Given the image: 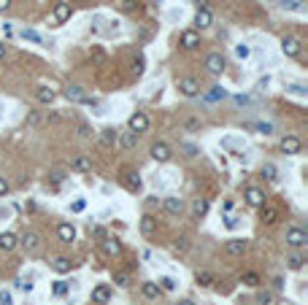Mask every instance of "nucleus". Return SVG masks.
<instances>
[{
  "instance_id": "nucleus-1",
  "label": "nucleus",
  "mask_w": 308,
  "mask_h": 305,
  "mask_svg": "<svg viewBox=\"0 0 308 305\" xmlns=\"http://www.w3.org/2000/svg\"><path fill=\"white\" fill-rule=\"evenodd\" d=\"M287 246H290V249H305L308 246V232L303 230V227H290V230H287Z\"/></svg>"
},
{
  "instance_id": "nucleus-2",
  "label": "nucleus",
  "mask_w": 308,
  "mask_h": 305,
  "mask_svg": "<svg viewBox=\"0 0 308 305\" xmlns=\"http://www.w3.org/2000/svg\"><path fill=\"white\" fill-rule=\"evenodd\" d=\"M127 130L130 132H136V135H141V132H146L149 130V116L143 111H136L130 116V122H127Z\"/></svg>"
},
{
  "instance_id": "nucleus-3",
  "label": "nucleus",
  "mask_w": 308,
  "mask_h": 305,
  "mask_svg": "<svg viewBox=\"0 0 308 305\" xmlns=\"http://www.w3.org/2000/svg\"><path fill=\"white\" fill-rule=\"evenodd\" d=\"M179 92L184 95V98H197V95H200V84L192 79V76H181V79H179Z\"/></svg>"
},
{
  "instance_id": "nucleus-4",
  "label": "nucleus",
  "mask_w": 308,
  "mask_h": 305,
  "mask_svg": "<svg viewBox=\"0 0 308 305\" xmlns=\"http://www.w3.org/2000/svg\"><path fill=\"white\" fill-rule=\"evenodd\" d=\"M179 43H181V49H184V52H195L200 46V33L197 30H184L179 35Z\"/></svg>"
},
{
  "instance_id": "nucleus-5",
  "label": "nucleus",
  "mask_w": 308,
  "mask_h": 305,
  "mask_svg": "<svg viewBox=\"0 0 308 305\" xmlns=\"http://www.w3.org/2000/svg\"><path fill=\"white\" fill-rule=\"evenodd\" d=\"M249 249V241H244V238H230V241L225 243V254L227 256H244Z\"/></svg>"
},
{
  "instance_id": "nucleus-6",
  "label": "nucleus",
  "mask_w": 308,
  "mask_h": 305,
  "mask_svg": "<svg viewBox=\"0 0 308 305\" xmlns=\"http://www.w3.org/2000/svg\"><path fill=\"white\" fill-rule=\"evenodd\" d=\"M244 200H246V205H252V208H262L265 205V192L259 186H246Z\"/></svg>"
},
{
  "instance_id": "nucleus-7",
  "label": "nucleus",
  "mask_w": 308,
  "mask_h": 305,
  "mask_svg": "<svg viewBox=\"0 0 308 305\" xmlns=\"http://www.w3.org/2000/svg\"><path fill=\"white\" fill-rule=\"evenodd\" d=\"M227 68V62H225V57L222 54H208L206 57V71L211 73V76H222V71Z\"/></svg>"
},
{
  "instance_id": "nucleus-8",
  "label": "nucleus",
  "mask_w": 308,
  "mask_h": 305,
  "mask_svg": "<svg viewBox=\"0 0 308 305\" xmlns=\"http://www.w3.org/2000/svg\"><path fill=\"white\" fill-rule=\"evenodd\" d=\"M278 149H281L284 154H297V151L303 149V140L297 135H284L281 140H278Z\"/></svg>"
},
{
  "instance_id": "nucleus-9",
  "label": "nucleus",
  "mask_w": 308,
  "mask_h": 305,
  "mask_svg": "<svg viewBox=\"0 0 308 305\" xmlns=\"http://www.w3.org/2000/svg\"><path fill=\"white\" fill-rule=\"evenodd\" d=\"M170 157H173V151H170V146L165 144V140L151 144V159H154V162H168Z\"/></svg>"
},
{
  "instance_id": "nucleus-10",
  "label": "nucleus",
  "mask_w": 308,
  "mask_h": 305,
  "mask_svg": "<svg viewBox=\"0 0 308 305\" xmlns=\"http://www.w3.org/2000/svg\"><path fill=\"white\" fill-rule=\"evenodd\" d=\"M71 14H73L71 3H65V0H57V3H54V22L57 25H65L71 19Z\"/></svg>"
},
{
  "instance_id": "nucleus-11",
  "label": "nucleus",
  "mask_w": 308,
  "mask_h": 305,
  "mask_svg": "<svg viewBox=\"0 0 308 305\" xmlns=\"http://www.w3.org/2000/svg\"><path fill=\"white\" fill-rule=\"evenodd\" d=\"M100 251L105 256H119L122 254V241H117V238H103V241H100Z\"/></svg>"
},
{
  "instance_id": "nucleus-12",
  "label": "nucleus",
  "mask_w": 308,
  "mask_h": 305,
  "mask_svg": "<svg viewBox=\"0 0 308 305\" xmlns=\"http://www.w3.org/2000/svg\"><path fill=\"white\" fill-rule=\"evenodd\" d=\"M65 100H68V103H92L90 98H86V92H84V87H76V84H73V87H65Z\"/></svg>"
},
{
  "instance_id": "nucleus-13",
  "label": "nucleus",
  "mask_w": 308,
  "mask_h": 305,
  "mask_svg": "<svg viewBox=\"0 0 308 305\" xmlns=\"http://www.w3.org/2000/svg\"><path fill=\"white\" fill-rule=\"evenodd\" d=\"M162 208H165V211H168L170 216H179L181 211H184V200L176 197V195H170V197L162 200Z\"/></svg>"
},
{
  "instance_id": "nucleus-14",
  "label": "nucleus",
  "mask_w": 308,
  "mask_h": 305,
  "mask_svg": "<svg viewBox=\"0 0 308 305\" xmlns=\"http://www.w3.org/2000/svg\"><path fill=\"white\" fill-rule=\"evenodd\" d=\"M57 238H60L62 243H73V241H76V227H73L71 222L57 224Z\"/></svg>"
},
{
  "instance_id": "nucleus-15",
  "label": "nucleus",
  "mask_w": 308,
  "mask_h": 305,
  "mask_svg": "<svg viewBox=\"0 0 308 305\" xmlns=\"http://www.w3.org/2000/svg\"><path fill=\"white\" fill-rule=\"evenodd\" d=\"M124 186H127L130 192H141L143 181H141V176H138V170H124Z\"/></svg>"
},
{
  "instance_id": "nucleus-16",
  "label": "nucleus",
  "mask_w": 308,
  "mask_h": 305,
  "mask_svg": "<svg viewBox=\"0 0 308 305\" xmlns=\"http://www.w3.org/2000/svg\"><path fill=\"white\" fill-rule=\"evenodd\" d=\"M281 52L287 57H297V54H300V41H297L295 35H287L284 41H281Z\"/></svg>"
},
{
  "instance_id": "nucleus-17",
  "label": "nucleus",
  "mask_w": 308,
  "mask_h": 305,
  "mask_svg": "<svg viewBox=\"0 0 308 305\" xmlns=\"http://www.w3.org/2000/svg\"><path fill=\"white\" fill-rule=\"evenodd\" d=\"M259 222H262V224H276L278 222V208L265 203L262 208H259Z\"/></svg>"
},
{
  "instance_id": "nucleus-18",
  "label": "nucleus",
  "mask_w": 308,
  "mask_h": 305,
  "mask_svg": "<svg viewBox=\"0 0 308 305\" xmlns=\"http://www.w3.org/2000/svg\"><path fill=\"white\" fill-rule=\"evenodd\" d=\"M119 140V132L114 130V127H105V130H100V146L103 149H111L114 144Z\"/></svg>"
},
{
  "instance_id": "nucleus-19",
  "label": "nucleus",
  "mask_w": 308,
  "mask_h": 305,
  "mask_svg": "<svg viewBox=\"0 0 308 305\" xmlns=\"http://www.w3.org/2000/svg\"><path fill=\"white\" fill-rule=\"evenodd\" d=\"M195 25H197V30H206V27L214 25V16H211L208 8H197V14H195Z\"/></svg>"
},
{
  "instance_id": "nucleus-20",
  "label": "nucleus",
  "mask_w": 308,
  "mask_h": 305,
  "mask_svg": "<svg viewBox=\"0 0 308 305\" xmlns=\"http://www.w3.org/2000/svg\"><path fill=\"white\" fill-rule=\"evenodd\" d=\"M108 300H111V289L105 287V284H98V287L92 289V302L103 305V302H108Z\"/></svg>"
},
{
  "instance_id": "nucleus-21",
  "label": "nucleus",
  "mask_w": 308,
  "mask_h": 305,
  "mask_svg": "<svg viewBox=\"0 0 308 305\" xmlns=\"http://www.w3.org/2000/svg\"><path fill=\"white\" fill-rule=\"evenodd\" d=\"M141 232L146 235V238L157 232V219H154L151 214H143V216H141Z\"/></svg>"
},
{
  "instance_id": "nucleus-22",
  "label": "nucleus",
  "mask_w": 308,
  "mask_h": 305,
  "mask_svg": "<svg viewBox=\"0 0 308 305\" xmlns=\"http://www.w3.org/2000/svg\"><path fill=\"white\" fill-rule=\"evenodd\" d=\"M208 208H211V203L206 197H197L195 203H192V219H203L206 214H208Z\"/></svg>"
},
{
  "instance_id": "nucleus-23",
  "label": "nucleus",
  "mask_w": 308,
  "mask_h": 305,
  "mask_svg": "<svg viewBox=\"0 0 308 305\" xmlns=\"http://www.w3.org/2000/svg\"><path fill=\"white\" fill-rule=\"evenodd\" d=\"M19 243H22L25 249L33 254V251H38V246H41V238H38V232H25V235H22V241H19Z\"/></svg>"
},
{
  "instance_id": "nucleus-24",
  "label": "nucleus",
  "mask_w": 308,
  "mask_h": 305,
  "mask_svg": "<svg viewBox=\"0 0 308 305\" xmlns=\"http://www.w3.org/2000/svg\"><path fill=\"white\" fill-rule=\"evenodd\" d=\"M117 144H119L122 149L130 151V149L138 146V135H136V132H130V130H127V132H119V140H117Z\"/></svg>"
},
{
  "instance_id": "nucleus-25",
  "label": "nucleus",
  "mask_w": 308,
  "mask_h": 305,
  "mask_svg": "<svg viewBox=\"0 0 308 305\" xmlns=\"http://www.w3.org/2000/svg\"><path fill=\"white\" fill-rule=\"evenodd\" d=\"M35 98H38V103H43V106H52V103L57 100V92L49 89V87H38Z\"/></svg>"
},
{
  "instance_id": "nucleus-26",
  "label": "nucleus",
  "mask_w": 308,
  "mask_h": 305,
  "mask_svg": "<svg viewBox=\"0 0 308 305\" xmlns=\"http://www.w3.org/2000/svg\"><path fill=\"white\" fill-rule=\"evenodd\" d=\"M141 294H143L146 300H157L160 294H162V289H160L154 281H146V284H141Z\"/></svg>"
},
{
  "instance_id": "nucleus-27",
  "label": "nucleus",
  "mask_w": 308,
  "mask_h": 305,
  "mask_svg": "<svg viewBox=\"0 0 308 305\" xmlns=\"http://www.w3.org/2000/svg\"><path fill=\"white\" fill-rule=\"evenodd\" d=\"M71 168L79 170V173H90V170H92V159L86 157V154H79V157L71 162Z\"/></svg>"
},
{
  "instance_id": "nucleus-28",
  "label": "nucleus",
  "mask_w": 308,
  "mask_h": 305,
  "mask_svg": "<svg viewBox=\"0 0 308 305\" xmlns=\"http://www.w3.org/2000/svg\"><path fill=\"white\" fill-rule=\"evenodd\" d=\"M16 246H19V238L14 232H3V235H0V249H3V251H14Z\"/></svg>"
},
{
  "instance_id": "nucleus-29",
  "label": "nucleus",
  "mask_w": 308,
  "mask_h": 305,
  "mask_svg": "<svg viewBox=\"0 0 308 305\" xmlns=\"http://www.w3.org/2000/svg\"><path fill=\"white\" fill-rule=\"evenodd\" d=\"M195 281L200 284V287H214V273H211V270H197L195 273Z\"/></svg>"
},
{
  "instance_id": "nucleus-30",
  "label": "nucleus",
  "mask_w": 308,
  "mask_h": 305,
  "mask_svg": "<svg viewBox=\"0 0 308 305\" xmlns=\"http://www.w3.org/2000/svg\"><path fill=\"white\" fill-rule=\"evenodd\" d=\"M52 268H54L57 273H71V268H73V262L68 260V256H57V260L52 262Z\"/></svg>"
},
{
  "instance_id": "nucleus-31",
  "label": "nucleus",
  "mask_w": 308,
  "mask_h": 305,
  "mask_svg": "<svg viewBox=\"0 0 308 305\" xmlns=\"http://www.w3.org/2000/svg\"><path fill=\"white\" fill-rule=\"evenodd\" d=\"M303 265H305L303 254H290V256H287V268H290V270H303Z\"/></svg>"
},
{
  "instance_id": "nucleus-32",
  "label": "nucleus",
  "mask_w": 308,
  "mask_h": 305,
  "mask_svg": "<svg viewBox=\"0 0 308 305\" xmlns=\"http://www.w3.org/2000/svg\"><path fill=\"white\" fill-rule=\"evenodd\" d=\"M273 300H276V294L271 289H259L257 292V305H273Z\"/></svg>"
},
{
  "instance_id": "nucleus-33",
  "label": "nucleus",
  "mask_w": 308,
  "mask_h": 305,
  "mask_svg": "<svg viewBox=\"0 0 308 305\" xmlns=\"http://www.w3.org/2000/svg\"><path fill=\"white\" fill-rule=\"evenodd\" d=\"M157 287H160L162 292H176V287H179V284H176V281H173V278H170V275H162V278L157 281Z\"/></svg>"
},
{
  "instance_id": "nucleus-34",
  "label": "nucleus",
  "mask_w": 308,
  "mask_h": 305,
  "mask_svg": "<svg viewBox=\"0 0 308 305\" xmlns=\"http://www.w3.org/2000/svg\"><path fill=\"white\" fill-rule=\"evenodd\" d=\"M114 6H117L119 11H136V8H138V0H114Z\"/></svg>"
},
{
  "instance_id": "nucleus-35",
  "label": "nucleus",
  "mask_w": 308,
  "mask_h": 305,
  "mask_svg": "<svg viewBox=\"0 0 308 305\" xmlns=\"http://www.w3.org/2000/svg\"><path fill=\"white\" fill-rule=\"evenodd\" d=\"M249 130H259L262 135H273V125L271 122H257V125H246Z\"/></svg>"
},
{
  "instance_id": "nucleus-36",
  "label": "nucleus",
  "mask_w": 308,
  "mask_h": 305,
  "mask_svg": "<svg viewBox=\"0 0 308 305\" xmlns=\"http://www.w3.org/2000/svg\"><path fill=\"white\" fill-rule=\"evenodd\" d=\"M244 284L246 287H259V273H254V270L244 273Z\"/></svg>"
},
{
  "instance_id": "nucleus-37",
  "label": "nucleus",
  "mask_w": 308,
  "mask_h": 305,
  "mask_svg": "<svg viewBox=\"0 0 308 305\" xmlns=\"http://www.w3.org/2000/svg\"><path fill=\"white\" fill-rule=\"evenodd\" d=\"M25 122H27V127H38V125H41V113H38V111H27Z\"/></svg>"
},
{
  "instance_id": "nucleus-38",
  "label": "nucleus",
  "mask_w": 308,
  "mask_h": 305,
  "mask_svg": "<svg viewBox=\"0 0 308 305\" xmlns=\"http://www.w3.org/2000/svg\"><path fill=\"white\" fill-rule=\"evenodd\" d=\"M114 284H117V287H130V275L127 273H114Z\"/></svg>"
},
{
  "instance_id": "nucleus-39",
  "label": "nucleus",
  "mask_w": 308,
  "mask_h": 305,
  "mask_svg": "<svg viewBox=\"0 0 308 305\" xmlns=\"http://www.w3.org/2000/svg\"><path fill=\"white\" fill-rule=\"evenodd\" d=\"M22 38L25 41H33V43H43L41 33H35V30H22Z\"/></svg>"
},
{
  "instance_id": "nucleus-40",
  "label": "nucleus",
  "mask_w": 308,
  "mask_h": 305,
  "mask_svg": "<svg viewBox=\"0 0 308 305\" xmlns=\"http://www.w3.org/2000/svg\"><path fill=\"white\" fill-rule=\"evenodd\" d=\"M179 149L184 151V157H197V154H200L195 144H179Z\"/></svg>"
},
{
  "instance_id": "nucleus-41",
  "label": "nucleus",
  "mask_w": 308,
  "mask_h": 305,
  "mask_svg": "<svg viewBox=\"0 0 308 305\" xmlns=\"http://www.w3.org/2000/svg\"><path fill=\"white\" fill-rule=\"evenodd\" d=\"M222 98H225V89L219 87V84H216V87H211V92H208V100L211 103H216V100H222Z\"/></svg>"
},
{
  "instance_id": "nucleus-42",
  "label": "nucleus",
  "mask_w": 308,
  "mask_h": 305,
  "mask_svg": "<svg viewBox=\"0 0 308 305\" xmlns=\"http://www.w3.org/2000/svg\"><path fill=\"white\" fill-rule=\"evenodd\" d=\"M262 178L265 181H276V165H271V162L262 165Z\"/></svg>"
},
{
  "instance_id": "nucleus-43",
  "label": "nucleus",
  "mask_w": 308,
  "mask_h": 305,
  "mask_svg": "<svg viewBox=\"0 0 308 305\" xmlns=\"http://www.w3.org/2000/svg\"><path fill=\"white\" fill-rule=\"evenodd\" d=\"M54 294L57 297H65L68 294V281H54Z\"/></svg>"
},
{
  "instance_id": "nucleus-44",
  "label": "nucleus",
  "mask_w": 308,
  "mask_h": 305,
  "mask_svg": "<svg viewBox=\"0 0 308 305\" xmlns=\"http://www.w3.org/2000/svg\"><path fill=\"white\" fill-rule=\"evenodd\" d=\"M200 127H203V122H200V119H187V122H184V130H187V132H195V130H200Z\"/></svg>"
},
{
  "instance_id": "nucleus-45",
  "label": "nucleus",
  "mask_w": 308,
  "mask_h": 305,
  "mask_svg": "<svg viewBox=\"0 0 308 305\" xmlns=\"http://www.w3.org/2000/svg\"><path fill=\"white\" fill-rule=\"evenodd\" d=\"M281 8H284V11H300V3H297V0H287V3H281Z\"/></svg>"
},
{
  "instance_id": "nucleus-46",
  "label": "nucleus",
  "mask_w": 308,
  "mask_h": 305,
  "mask_svg": "<svg viewBox=\"0 0 308 305\" xmlns=\"http://www.w3.org/2000/svg\"><path fill=\"white\" fill-rule=\"evenodd\" d=\"M187 249H189V238L181 235L179 241H176V251H187Z\"/></svg>"
},
{
  "instance_id": "nucleus-47",
  "label": "nucleus",
  "mask_w": 308,
  "mask_h": 305,
  "mask_svg": "<svg viewBox=\"0 0 308 305\" xmlns=\"http://www.w3.org/2000/svg\"><path fill=\"white\" fill-rule=\"evenodd\" d=\"M235 106H252V98H249V95H235Z\"/></svg>"
},
{
  "instance_id": "nucleus-48",
  "label": "nucleus",
  "mask_w": 308,
  "mask_h": 305,
  "mask_svg": "<svg viewBox=\"0 0 308 305\" xmlns=\"http://www.w3.org/2000/svg\"><path fill=\"white\" fill-rule=\"evenodd\" d=\"M62 178H65L62 170H52V176H49V181H52L54 186H57V184H62Z\"/></svg>"
},
{
  "instance_id": "nucleus-49",
  "label": "nucleus",
  "mask_w": 308,
  "mask_h": 305,
  "mask_svg": "<svg viewBox=\"0 0 308 305\" xmlns=\"http://www.w3.org/2000/svg\"><path fill=\"white\" fill-rule=\"evenodd\" d=\"M235 54L240 57V60H246V57H249V54H252V49H249V46H246V43H240V46H238V49H235Z\"/></svg>"
},
{
  "instance_id": "nucleus-50",
  "label": "nucleus",
  "mask_w": 308,
  "mask_h": 305,
  "mask_svg": "<svg viewBox=\"0 0 308 305\" xmlns=\"http://www.w3.org/2000/svg\"><path fill=\"white\" fill-rule=\"evenodd\" d=\"M0 305H14V297H11V292H0Z\"/></svg>"
},
{
  "instance_id": "nucleus-51",
  "label": "nucleus",
  "mask_w": 308,
  "mask_h": 305,
  "mask_svg": "<svg viewBox=\"0 0 308 305\" xmlns=\"http://www.w3.org/2000/svg\"><path fill=\"white\" fill-rule=\"evenodd\" d=\"M225 224H227V230H235V227L240 224V219H238V216H227V219H225Z\"/></svg>"
},
{
  "instance_id": "nucleus-52",
  "label": "nucleus",
  "mask_w": 308,
  "mask_h": 305,
  "mask_svg": "<svg viewBox=\"0 0 308 305\" xmlns=\"http://www.w3.org/2000/svg\"><path fill=\"white\" fill-rule=\"evenodd\" d=\"M287 89H290L292 95H305V87H303V84H290Z\"/></svg>"
},
{
  "instance_id": "nucleus-53",
  "label": "nucleus",
  "mask_w": 308,
  "mask_h": 305,
  "mask_svg": "<svg viewBox=\"0 0 308 305\" xmlns=\"http://www.w3.org/2000/svg\"><path fill=\"white\" fill-rule=\"evenodd\" d=\"M90 135H92L90 125H79V138H90Z\"/></svg>"
},
{
  "instance_id": "nucleus-54",
  "label": "nucleus",
  "mask_w": 308,
  "mask_h": 305,
  "mask_svg": "<svg viewBox=\"0 0 308 305\" xmlns=\"http://www.w3.org/2000/svg\"><path fill=\"white\" fill-rule=\"evenodd\" d=\"M92 235L98 238V241H103V238H108V235H105V230H103V227H92Z\"/></svg>"
},
{
  "instance_id": "nucleus-55",
  "label": "nucleus",
  "mask_w": 308,
  "mask_h": 305,
  "mask_svg": "<svg viewBox=\"0 0 308 305\" xmlns=\"http://www.w3.org/2000/svg\"><path fill=\"white\" fill-rule=\"evenodd\" d=\"M6 195H8V181L0 176V197H6Z\"/></svg>"
},
{
  "instance_id": "nucleus-56",
  "label": "nucleus",
  "mask_w": 308,
  "mask_h": 305,
  "mask_svg": "<svg viewBox=\"0 0 308 305\" xmlns=\"http://www.w3.org/2000/svg\"><path fill=\"white\" fill-rule=\"evenodd\" d=\"M133 73H136V76L143 73V60H136V62H133Z\"/></svg>"
},
{
  "instance_id": "nucleus-57",
  "label": "nucleus",
  "mask_w": 308,
  "mask_h": 305,
  "mask_svg": "<svg viewBox=\"0 0 308 305\" xmlns=\"http://www.w3.org/2000/svg\"><path fill=\"white\" fill-rule=\"evenodd\" d=\"M11 8V0H0V14H6Z\"/></svg>"
},
{
  "instance_id": "nucleus-58",
  "label": "nucleus",
  "mask_w": 308,
  "mask_h": 305,
  "mask_svg": "<svg viewBox=\"0 0 308 305\" xmlns=\"http://www.w3.org/2000/svg\"><path fill=\"white\" fill-rule=\"evenodd\" d=\"M273 289L281 292V289H284V278H273Z\"/></svg>"
},
{
  "instance_id": "nucleus-59",
  "label": "nucleus",
  "mask_w": 308,
  "mask_h": 305,
  "mask_svg": "<svg viewBox=\"0 0 308 305\" xmlns=\"http://www.w3.org/2000/svg\"><path fill=\"white\" fill-rule=\"evenodd\" d=\"M84 205H86V203H84V200H76V203H73L71 208H73V211H84Z\"/></svg>"
},
{
  "instance_id": "nucleus-60",
  "label": "nucleus",
  "mask_w": 308,
  "mask_h": 305,
  "mask_svg": "<svg viewBox=\"0 0 308 305\" xmlns=\"http://www.w3.org/2000/svg\"><path fill=\"white\" fill-rule=\"evenodd\" d=\"M195 6L197 8H208V0H195Z\"/></svg>"
},
{
  "instance_id": "nucleus-61",
  "label": "nucleus",
  "mask_w": 308,
  "mask_h": 305,
  "mask_svg": "<svg viewBox=\"0 0 308 305\" xmlns=\"http://www.w3.org/2000/svg\"><path fill=\"white\" fill-rule=\"evenodd\" d=\"M6 57V43H0V60Z\"/></svg>"
},
{
  "instance_id": "nucleus-62",
  "label": "nucleus",
  "mask_w": 308,
  "mask_h": 305,
  "mask_svg": "<svg viewBox=\"0 0 308 305\" xmlns=\"http://www.w3.org/2000/svg\"><path fill=\"white\" fill-rule=\"evenodd\" d=\"M179 305H195V302L192 300H179Z\"/></svg>"
}]
</instances>
